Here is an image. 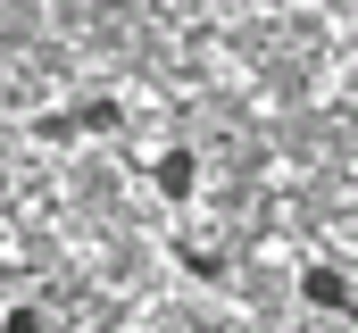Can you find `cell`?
<instances>
[{
	"instance_id": "obj_3",
	"label": "cell",
	"mask_w": 358,
	"mask_h": 333,
	"mask_svg": "<svg viewBox=\"0 0 358 333\" xmlns=\"http://www.w3.org/2000/svg\"><path fill=\"white\" fill-rule=\"evenodd\" d=\"M117 125V100H92V108H67V117H42V134L59 142V134H108Z\"/></svg>"
},
{
	"instance_id": "obj_5",
	"label": "cell",
	"mask_w": 358,
	"mask_h": 333,
	"mask_svg": "<svg viewBox=\"0 0 358 333\" xmlns=\"http://www.w3.org/2000/svg\"><path fill=\"white\" fill-rule=\"evenodd\" d=\"M0 333H42V317H34V309H8V317H0Z\"/></svg>"
},
{
	"instance_id": "obj_2",
	"label": "cell",
	"mask_w": 358,
	"mask_h": 333,
	"mask_svg": "<svg viewBox=\"0 0 358 333\" xmlns=\"http://www.w3.org/2000/svg\"><path fill=\"white\" fill-rule=\"evenodd\" d=\"M150 183H159V192H167V200H192V192H200V159H192V150H159V166H150Z\"/></svg>"
},
{
	"instance_id": "obj_4",
	"label": "cell",
	"mask_w": 358,
	"mask_h": 333,
	"mask_svg": "<svg viewBox=\"0 0 358 333\" xmlns=\"http://www.w3.org/2000/svg\"><path fill=\"white\" fill-rule=\"evenodd\" d=\"M176 267H183V275H200V283H217V275H225V258H217V250H200V242H176Z\"/></svg>"
},
{
	"instance_id": "obj_1",
	"label": "cell",
	"mask_w": 358,
	"mask_h": 333,
	"mask_svg": "<svg viewBox=\"0 0 358 333\" xmlns=\"http://www.w3.org/2000/svg\"><path fill=\"white\" fill-rule=\"evenodd\" d=\"M300 300H308V309H325V317H358V283H350V267L308 258V267H300Z\"/></svg>"
}]
</instances>
